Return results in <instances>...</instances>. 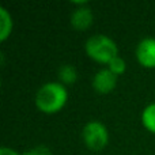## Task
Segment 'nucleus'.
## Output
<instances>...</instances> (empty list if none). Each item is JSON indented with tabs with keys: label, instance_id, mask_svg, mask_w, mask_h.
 Instances as JSON below:
<instances>
[{
	"label": "nucleus",
	"instance_id": "nucleus-1",
	"mask_svg": "<svg viewBox=\"0 0 155 155\" xmlns=\"http://www.w3.org/2000/svg\"><path fill=\"white\" fill-rule=\"evenodd\" d=\"M70 98L67 86L60 82H46L37 90L34 97L35 107L45 114H56L65 107Z\"/></svg>",
	"mask_w": 155,
	"mask_h": 155
},
{
	"label": "nucleus",
	"instance_id": "nucleus-2",
	"mask_svg": "<svg viewBox=\"0 0 155 155\" xmlns=\"http://www.w3.org/2000/svg\"><path fill=\"white\" fill-rule=\"evenodd\" d=\"M84 53L88 59L98 64L106 65L118 54V45L112 37L106 34H94L84 42Z\"/></svg>",
	"mask_w": 155,
	"mask_h": 155
},
{
	"label": "nucleus",
	"instance_id": "nucleus-3",
	"mask_svg": "<svg viewBox=\"0 0 155 155\" xmlns=\"http://www.w3.org/2000/svg\"><path fill=\"white\" fill-rule=\"evenodd\" d=\"M110 135L107 127L98 120H91L82 129L83 144L91 151H101L109 144Z\"/></svg>",
	"mask_w": 155,
	"mask_h": 155
},
{
	"label": "nucleus",
	"instance_id": "nucleus-4",
	"mask_svg": "<svg viewBox=\"0 0 155 155\" xmlns=\"http://www.w3.org/2000/svg\"><path fill=\"white\" fill-rule=\"evenodd\" d=\"M74 5L76 8L71 14V26L78 31H84V30L90 29L91 25L94 22V14L93 10L90 8L87 2H74Z\"/></svg>",
	"mask_w": 155,
	"mask_h": 155
},
{
	"label": "nucleus",
	"instance_id": "nucleus-5",
	"mask_svg": "<svg viewBox=\"0 0 155 155\" xmlns=\"http://www.w3.org/2000/svg\"><path fill=\"white\" fill-rule=\"evenodd\" d=\"M135 57L143 68L155 70V38L146 37L140 40L135 49Z\"/></svg>",
	"mask_w": 155,
	"mask_h": 155
},
{
	"label": "nucleus",
	"instance_id": "nucleus-6",
	"mask_svg": "<svg viewBox=\"0 0 155 155\" xmlns=\"http://www.w3.org/2000/svg\"><path fill=\"white\" fill-rule=\"evenodd\" d=\"M118 83V76H116L107 67L98 70L93 76L91 86L93 90L98 94H110L114 91Z\"/></svg>",
	"mask_w": 155,
	"mask_h": 155
},
{
	"label": "nucleus",
	"instance_id": "nucleus-7",
	"mask_svg": "<svg viewBox=\"0 0 155 155\" xmlns=\"http://www.w3.org/2000/svg\"><path fill=\"white\" fill-rule=\"evenodd\" d=\"M14 19L11 12L5 7H0V41L4 42L12 34Z\"/></svg>",
	"mask_w": 155,
	"mask_h": 155
},
{
	"label": "nucleus",
	"instance_id": "nucleus-8",
	"mask_svg": "<svg viewBox=\"0 0 155 155\" xmlns=\"http://www.w3.org/2000/svg\"><path fill=\"white\" fill-rule=\"evenodd\" d=\"M142 124L150 134L155 135V102H151L143 109L140 116Z\"/></svg>",
	"mask_w": 155,
	"mask_h": 155
},
{
	"label": "nucleus",
	"instance_id": "nucleus-9",
	"mask_svg": "<svg viewBox=\"0 0 155 155\" xmlns=\"http://www.w3.org/2000/svg\"><path fill=\"white\" fill-rule=\"evenodd\" d=\"M59 82L64 86H70L78 80V70L72 64H64L59 68Z\"/></svg>",
	"mask_w": 155,
	"mask_h": 155
},
{
	"label": "nucleus",
	"instance_id": "nucleus-10",
	"mask_svg": "<svg viewBox=\"0 0 155 155\" xmlns=\"http://www.w3.org/2000/svg\"><path fill=\"white\" fill-rule=\"evenodd\" d=\"M107 68H109L116 76H121L127 71V63L121 56H117L107 64Z\"/></svg>",
	"mask_w": 155,
	"mask_h": 155
},
{
	"label": "nucleus",
	"instance_id": "nucleus-11",
	"mask_svg": "<svg viewBox=\"0 0 155 155\" xmlns=\"http://www.w3.org/2000/svg\"><path fill=\"white\" fill-rule=\"evenodd\" d=\"M23 155H53L52 154V150L46 146H35V147H31L29 150L23 151L22 153Z\"/></svg>",
	"mask_w": 155,
	"mask_h": 155
},
{
	"label": "nucleus",
	"instance_id": "nucleus-12",
	"mask_svg": "<svg viewBox=\"0 0 155 155\" xmlns=\"http://www.w3.org/2000/svg\"><path fill=\"white\" fill-rule=\"evenodd\" d=\"M0 155H23V154H21L19 151L14 150L11 147H2L0 148Z\"/></svg>",
	"mask_w": 155,
	"mask_h": 155
}]
</instances>
